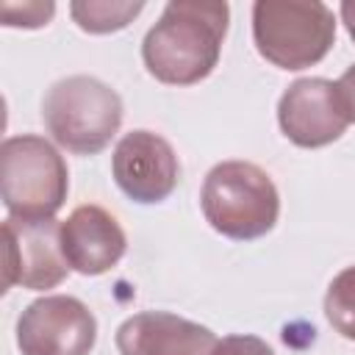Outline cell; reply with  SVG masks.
Segmentation results:
<instances>
[{
    "instance_id": "obj_15",
    "label": "cell",
    "mask_w": 355,
    "mask_h": 355,
    "mask_svg": "<svg viewBox=\"0 0 355 355\" xmlns=\"http://www.w3.org/2000/svg\"><path fill=\"white\" fill-rule=\"evenodd\" d=\"M214 355H275V349L258 336L236 333V336L219 338L214 347Z\"/></svg>"
},
{
    "instance_id": "obj_3",
    "label": "cell",
    "mask_w": 355,
    "mask_h": 355,
    "mask_svg": "<svg viewBox=\"0 0 355 355\" xmlns=\"http://www.w3.org/2000/svg\"><path fill=\"white\" fill-rule=\"evenodd\" d=\"M122 97L92 75L55 80L42 103V119L55 144L75 155H97L122 125Z\"/></svg>"
},
{
    "instance_id": "obj_1",
    "label": "cell",
    "mask_w": 355,
    "mask_h": 355,
    "mask_svg": "<svg viewBox=\"0 0 355 355\" xmlns=\"http://www.w3.org/2000/svg\"><path fill=\"white\" fill-rule=\"evenodd\" d=\"M230 8L222 0L166 3L141 42L147 72L169 86H191L214 72L222 55Z\"/></svg>"
},
{
    "instance_id": "obj_2",
    "label": "cell",
    "mask_w": 355,
    "mask_h": 355,
    "mask_svg": "<svg viewBox=\"0 0 355 355\" xmlns=\"http://www.w3.org/2000/svg\"><path fill=\"white\" fill-rule=\"evenodd\" d=\"M200 205L205 222L233 241L266 236L280 216V194L275 180L250 161L216 164L202 180Z\"/></svg>"
},
{
    "instance_id": "obj_11",
    "label": "cell",
    "mask_w": 355,
    "mask_h": 355,
    "mask_svg": "<svg viewBox=\"0 0 355 355\" xmlns=\"http://www.w3.org/2000/svg\"><path fill=\"white\" fill-rule=\"evenodd\" d=\"M128 250L122 225L100 205H78L61 222V252L69 269L80 275H103L114 269Z\"/></svg>"
},
{
    "instance_id": "obj_8",
    "label": "cell",
    "mask_w": 355,
    "mask_h": 355,
    "mask_svg": "<svg viewBox=\"0 0 355 355\" xmlns=\"http://www.w3.org/2000/svg\"><path fill=\"white\" fill-rule=\"evenodd\" d=\"M277 122L288 141L305 150H316L344 136L349 128V114L333 80L300 78L280 94Z\"/></svg>"
},
{
    "instance_id": "obj_16",
    "label": "cell",
    "mask_w": 355,
    "mask_h": 355,
    "mask_svg": "<svg viewBox=\"0 0 355 355\" xmlns=\"http://www.w3.org/2000/svg\"><path fill=\"white\" fill-rule=\"evenodd\" d=\"M336 86H338V94H341L344 108L349 114V122H355V64L336 80Z\"/></svg>"
},
{
    "instance_id": "obj_13",
    "label": "cell",
    "mask_w": 355,
    "mask_h": 355,
    "mask_svg": "<svg viewBox=\"0 0 355 355\" xmlns=\"http://www.w3.org/2000/svg\"><path fill=\"white\" fill-rule=\"evenodd\" d=\"M324 316L341 338L355 341V266L341 269L330 280L324 294Z\"/></svg>"
},
{
    "instance_id": "obj_5",
    "label": "cell",
    "mask_w": 355,
    "mask_h": 355,
    "mask_svg": "<svg viewBox=\"0 0 355 355\" xmlns=\"http://www.w3.org/2000/svg\"><path fill=\"white\" fill-rule=\"evenodd\" d=\"M67 191V161L47 139L22 133L0 144V197L8 216L53 219Z\"/></svg>"
},
{
    "instance_id": "obj_10",
    "label": "cell",
    "mask_w": 355,
    "mask_h": 355,
    "mask_svg": "<svg viewBox=\"0 0 355 355\" xmlns=\"http://www.w3.org/2000/svg\"><path fill=\"white\" fill-rule=\"evenodd\" d=\"M214 330L169 311H141L116 330L119 355H214Z\"/></svg>"
},
{
    "instance_id": "obj_17",
    "label": "cell",
    "mask_w": 355,
    "mask_h": 355,
    "mask_svg": "<svg viewBox=\"0 0 355 355\" xmlns=\"http://www.w3.org/2000/svg\"><path fill=\"white\" fill-rule=\"evenodd\" d=\"M338 14H341V22H344L347 33H349L352 42H355V0H344V3L338 6Z\"/></svg>"
},
{
    "instance_id": "obj_7",
    "label": "cell",
    "mask_w": 355,
    "mask_h": 355,
    "mask_svg": "<svg viewBox=\"0 0 355 355\" xmlns=\"http://www.w3.org/2000/svg\"><path fill=\"white\" fill-rule=\"evenodd\" d=\"M6 239V266H3V291L22 286L31 291L55 288L69 263L61 252V225L55 219H19L8 216L3 222Z\"/></svg>"
},
{
    "instance_id": "obj_6",
    "label": "cell",
    "mask_w": 355,
    "mask_h": 355,
    "mask_svg": "<svg viewBox=\"0 0 355 355\" xmlns=\"http://www.w3.org/2000/svg\"><path fill=\"white\" fill-rule=\"evenodd\" d=\"M94 341V313L69 294L39 297L17 319V347L22 355H89Z\"/></svg>"
},
{
    "instance_id": "obj_4",
    "label": "cell",
    "mask_w": 355,
    "mask_h": 355,
    "mask_svg": "<svg viewBox=\"0 0 355 355\" xmlns=\"http://www.w3.org/2000/svg\"><path fill=\"white\" fill-rule=\"evenodd\" d=\"M252 39L261 58L297 72L330 53L336 17L322 0H258L252 6Z\"/></svg>"
},
{
    "instance_id": "obj_9",
    "label": "cell",
    "mask_w": 355,
    "mask_h": 355,
    "mask_svg": "<svg viewBox=\"0 0 355 355\" xmlns=\"http://www.w3.org/2000/svg\"><path fill=\"white\" fill-rule=\"evenodd\" d=\"M111 172L116 186L133 202L153 205L164 202L175 191L180 180V161L164 136L153 130H130L114 147Z\"/></svg>"
},
{
    "instance_id": "obj_14",
    "label": "cell",
    "mask_w": 355,
    "mask_h": 355,
    "mask_svg": "<svg viewBox=\"0 0 355 355\" xmlns=\"http://www.w3.org/2000/svg\"><path fill=\"white\" fill-rule=\"evenodd\" d=\"M55 3L53 0H31V3H0L3 25L8 28H42L53 19Z\"/></svg>"
},
{
    "instance_id": "obj_12",
    "label": "cell",
    "mask_w": 355,
    "mask_h": 355,
    "mask_svg": "<svg viewBox=\"0 0 355 355\" xmlns=\"http://www.w3.org/2000/svg\"><path fill=\"white\" fill-rule=\"evenodd\" d=\"M144 11V3H128V0H75L69 3V14L86 33H114L128 28L139 14Z\"/></svg>"
}]
</instances>
